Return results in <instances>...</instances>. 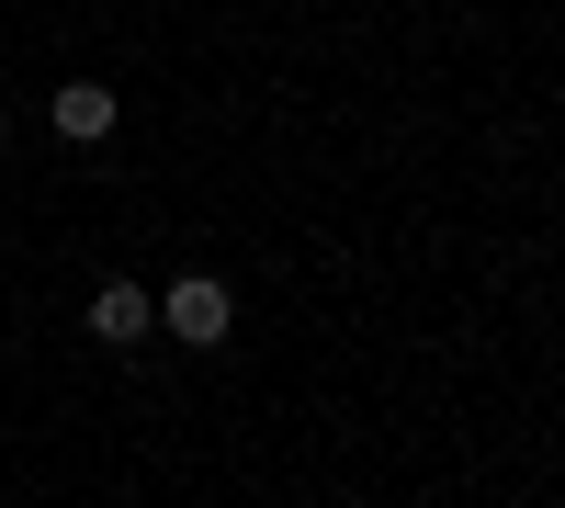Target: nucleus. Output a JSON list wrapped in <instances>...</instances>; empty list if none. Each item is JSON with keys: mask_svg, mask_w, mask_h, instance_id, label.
Listing matches in <instances>:
<instances>
[{"mask_svg": "<svg viewBox=\"0 0 565 508\" xmlns=\"http://www.w3.org/2000/svg\"><path fill=\"white\" fill-rule=\"evenodd\" d=\"M159 316H170V339L215 350V339H226V283H215V271H181V283L159 294Z\"/></svg>", "mask_w": 565, "mask_h": 508, "instance_id": "obj_1", "label": "nucleus"}, {"mask_svg": "<svg viewBox=\"0 0 565 508\" xmlns=\"http://www.w3.org/2000/svg\"><path fill=\"white\" fill-rule=\"evenodd\" d=\"M148 328H159V305L136 294V283H103V294H90V339H114V350H136Z\"/></svg>", "mask_w": 565, "mask_h": 508, "instance_id": "obj_2", "label": "nucleus"}, {"mask_svg": "<svg viewBox=\"0 0 565 508\" xmlns=\"http://www.w3.org/2000/svg\"><path fill=\"white\" fill-rule=\"evenodd\" d=\"M57 136H79V148H90V136H114V90H103V79H68V90H57Z\"/></svg>", "mask_w": 565, "mask_h": 508, "instance_id": "obj_3", "label": "nucleus"}, {"mask_svg": "<svg viewBox=\"0 0 565 508\" xmlns=\"http://www.w3.org/2000/svg\"><path fill=\"white\" fill-rule=\"evenodd\" d=\"M0 136H12V125H0Z\"/></svg>", "mask_w": 565, "mask_h": 508, "instance_id": "obj_4", "label": "nucleus"}]
</instances>
